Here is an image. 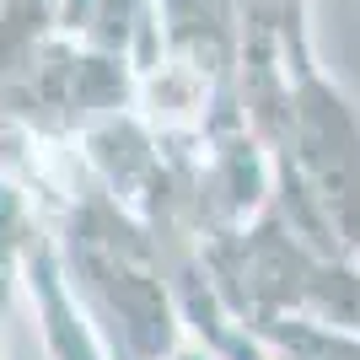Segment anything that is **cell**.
I'll use <instances>...</instances> for the list:
<instances>
[{
    "label": "cell",
    "mask_w": 360,
    "mask_h": 360,
    "mask_svg": "<svg viewBox=\"0 0 360 360\" xmlns=\"http://www.w3.org/2000/svg\"><path fill=\"white\" fill-rule=\"evenodd\" d=\"M280 345H285V360H360L355 339H345V333H317V328H307V323L280 328Z\"/></svg>",
    "instance_id": "6da1fadb"
}]
</instances>
